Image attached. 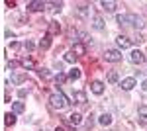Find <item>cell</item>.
I'll use <instances>...</instances> for the list:
<instances>
[{
    "label": "cell",
    "mask_w": 147,
    "mask_h": 131,
    "mask_svg": "<svg viewBox=\"0 0 147 131\" xmlns=\"http://www.w3.org/2000/svg\"><path fill=\"white\" fill-rule=\"evenodd\" d=\"M79 78H80V69L79 67H73L69 71V80H79Z\"/></svg>",
    "instance_id": "obj_15"
},
{
    "label": "cell",
    "mask_w": 147,
    "mask_h": 131,
    "mask_svg": "<svg viewBox=\"0 0 147 131\" xmlns=\"http://www.w3.org/2000/svg\"><path fill=\"white\" fill-rule=\"evenodd\" d=\"M90 90L96 94V96L104 94V82H100V80H94V82H92V86H90Z\"/></svg>",
    "instance_id": "obj_8"
},
{
    "label": "cell",
    "mask_w": 147,
    "mask_h": 131,
    "mask_svg": "<svg viewBox=\"0 0 147 131\" xmlns=\"http://www.w3.org/2000/svg\"><path fill=\"white\" fill-rule=\"evenodd\" d=\"M24 80H26L24 75H20V77H12V82H16V84H20V82H24Z\"/></svg>",
    "instance_id": "obj_28"
},
{
    "label": "cell",
    "mask_w": 147,
    "mask_h": 131,
    "mask_svg": "<svg viewBox=\"0 0 147 131\" xmlns=\"http://www.w3.org/2000/svg\"><path fill=\"white\" fill-rule=\"evenodd\" d=\"M12 112H14V114H22L24 112V102H14V104H12Z\"/></svg>",
    "instance_id": "obj_22"
},
{
    "label": "cell",
    "mask_w": 147,
    "mask_h": 131,
    "mask_svg": "<svg viewBox=\"0 0 147 131\" xmlns=\"http://www.w3.org/2000/svg\"><path fill=\"white\" fill-rule=\"evenodd\" d=\"M129 61H131L134 65H141V63L145 61V55L141 53L139 49H134V51H131V55H129Z\"/></svg>",
    "instance_id": "obj_4"
},
{
    "label": "cell",
    "mask_w": 147,
    "mask_h": 131,
    "mask_svg": "<svg viewBox=\"0 0 147 131\" xmlns=\"http://www.w3.org/2000/svg\"><path fill=\"white\" fill-rule=\"evenodd\" d=\"M43 8H47V4H45V2H41V0L28 2V10H30V12H39V10H43Z\"/></svg>",
    "instance_id": "obj_6"
},
{
    "label": "cell",
    "mask_w": 147,
    "mask_h": 131,
    "mask_svg": "<svg viewBox=\"0 0 147 131\" xmlns=\"http://www.w3.org/2000/svg\"><path fill=\"white\" fill-rule=\"evenodd\" d=\"M116 43H118L120 49H129V47H131V39H129L127 35H118V37H116Z\"/></svg>",
    "instance_id": "obj_5"
},
{
    "label": "cell",
    "mask_w": 147,
    "mask_h": 131,
    "mask_svg": "<svg viewBox=\"0 0 147 131\" xmlns=\"http://www.w3.org/2000/svg\"><path fill=\"white\" fill-rule=\"evenodd\" d=\"M67 78H69V75H65V73H59L55 77V80H57V84H63V82H67Z\"/></svg>",
    "instance_id": "obj_24"
},
{
    "label": "cell",
    "mask_w": 147,
    "mask_h": 131,
    "mask_svg": "<svg viewBox=\"0 0 147 131\" xmlns=\"http://www.w3.org/2000/svg\"><path fill=\"white\" fill-rule=\"evenodd\" d=\"M77 12H79L80 16H86V14H88V6H86V4H79V6H77Z\"/></svg>",
    "instance_id": "obj_25"
},
{
    "label": "cell",
    "mask_w": 147,
    "mask_h": 131,
    "mask_svg": "<svg viewBox=\"0 0 147 131\" xmlns=\"http://www.w3.org/2000/svg\"><path fill=\"white\" fill-rule=\"evenodd\" d=\"M67 121L71 123V125H80V123H82V116L75 112V114H71V116L67 118Z\"/></svg>",
    "instance_id": "obj_9"
},
{
    "label": "cell",
    "mask_w": 147,
    "mask_h": 131,
    "mask_svg": "<svg viewBox=\"0 0 147 131\" xmlns=\"http://www.w3.org/2000/svg\"><path fill=\"white\" fill-rule=\"evenodd\" d=\"M24 47H26L28 51H34V47H35V45L32 43V41H26V43H24Z\"/></svg>",
    "instance_id": "obj_30"
},
{
    "label": "cell",
    "mask_w": 147,
    "mask_h": 131,
    "mask_svg": "<svg viewBox=\"0 0 147 131\" xmlns=\"http://www.w3.org/2000/svg\"><path fill=\"white\" fill-rule=\"evenodd\" d=\"M136 84H137V82H136V78H131V77H129V78H124L120 86L124 88V90H131V88L136 86Z\"/></svg>",
    "instance_id": "obj_12"
},
{
    "label": "cell",
    "mask_w": 147,
    "mask_h": 131,
    "mask_svg": "<svg viewBox=\"0 0 147 131\" xmlns=\"http://www.w3.org/2000/svg\"><path fill=\"white\" fill-rule=\"evenodd\" d=\"M98 123L104 125V127H106V125H110V123H112V116H110V114H102L100 118H98Z\"/></svg>",
    "instance_id": "obj_16"
},
{
    "label": "cell",
    "mask_w": 147,
    "mask_h": 131,
    "mask_svg": "<svg viewBox=\"0 0 147 131\" xmlns=\"http://www.w3.org/2000/svg\"><path fill=\"white\" fill-rule=\"evenodd\" d=\"M18 96H20V98H26V96H28V90H26V88H20V90H18Z\"/></svg>",
    "instance_id": "obj_29"
},
{
    "label": "cell",
    "mask_w": 147,
    "mask_h": 131,
    "mask_svg": "<svg viewBox=\"0 0 147 131\" xmlns=\"http://www.w3.org/2000/svg\"><path fill=\"white\" fill-rule=\"evenodd\" d=\"M106 61H110V63H118V61H122V53L118 51V49H106Z\"/></svg>",
    "instance_id": "obj_3"
},
{
    "label": "cell",
    "mask_w": 147,
    "mask_h": 131,
    "mask_svg": "<svg viewBox=\"0 0 147 131\" xmlns=\"http://www.w3.org/2000/svg\"><path fill=\"white\" fill-rule=\"evenodd\" d=\"M108 82H118V73H116V71H110V73H108Z\"/></svg>",
    "instance_id": "obj_26"
},
{
    "label": "cell",
    "mask_w": 147,
    "mask_h": 131,
    "mask_svg": "<svg viewBox=\"0 0 147 131\" xmlns=\"http://www.w3.org/2000/svg\"><path fill=\"white\" fill-rule=\"evenodd\" d=\"M73 53L77 55V57H82V55H86V47L82 43H75L73 45Z\"/></svg>",
    "instance_id": "obj_13"
},
{
    "label": "cell",
    "mask_w": 147,
    "mask_h": 131,
    "mask_svg": "<svg viewBox=\"0 0 147 131\" xmlns=\"http://www.w3.org/2000/svg\"><path fill=\"white\" fill-rule=\"evenodd\" d=\"M55 131H65V129H63V127H55Z\"/></svg>",
    "instance_id": "obj_33"
},
{
    "label": "cell",
    "mask_w": 147,
    "mask_h": 131,
    "mask_svg": "<svg viewBox=\"0 0 147 131\" xmlns=\"http://www.w3.org/2000/svg\"><path fill=\"white\" fill-rule=\"evenodd\" d=\"M116 20H118L120 26H131V28H136V30H141V28L145 26L143 20H141L137 14H120Z\"/></svg>",
    "instance_id": "obj_1"
},
{
    "label": "cell",
    "mask_w": 147,
    "mask_h": 131,
    "mask_svg": "<svg viewBox=\"0 0 147 131\" xmlns=\"http://www.w3.org/2000/svg\"><path fill=\"white\" fill-rule=\"evenodd\" d=\"M49 106H51L53 110L63 112V110L69 106V100H67V96H65L61 90H57V92H53V94L49 96Z\"/></svg>",
    "instance_id": "obj_2"
},
{
    "label": "cell",
    "mask_w": 147,
    "mask_h": 131,
    "mask_svg": "<svg viewBox=\"0 0 147 131\" xmlns=\"http://www.w3.org/2000/svg\"><path fill=\"white\" fill-rule=\"evenodd\" d=\"M49 47H51V33H45V35H43V39L39 41V49H43V51H45V49H49Z\"/></svg>",
    "instance_id": "obj_11"
},
{
    "label": "cell",
    "mask_w": 147,
    "mask_h": 131,
    "mask_svg": "<svg viewBox=\"0 0 147 131\" xmlns=\"http://www.w3.org/2000/svg\"><path fill=\"white\" fill-rule=\"evenodd\" d=\"M16 67H18L16 61H10V63H8V69H16Z\"/></svg>",
    "instance_id": "obj_31"
},
{
    "label": "cell",
    "mask_w": 147,
    "mask_h": 131,
    "mask_svg": "<svg viewBox=\"0 0 147 131\" xmlns=\"http://www.w3.org/2000/svg\"><path fill=\"white\" fill-rule=\"evenodd\" d=\"M75 100H77L79 104H86V94H84L82 90H77V92H75Z\"/></svg>",
    "instance_id": "obj_20"
},
{
    "label": "cell",
    "mask_w": 147,
    "mask_h": 131,
    "mask_svg": "<svg viewBox=\"0 0 147 131\" xmlns=\"http://www.w3.org/2000/svg\"><path fill=\"white\" fill-rule=\"evenodd\" d=\"M75 59H77V55L73 53V51L65 53V61H67V63H75Z\"/></svg>",
    "instance_id": "obj_27"
},
{
    "label": "cell",
    "mask_w": 147,
    "mask_h": 131,
    "mask_svg": "<svg viewBox=\"0 0 147 131\" xmlns=\"http://www.w3.org/2000/svg\"><path fill=\"white\" fill-rule=\"evenodd\" d=\"M59 32H61V26H59V22H55V20H53V22H49V32H47V33L55 35V33H59Z\"/></svg>",
    "instance_id": "obj_18"
},
{
    "label": "cell",
    "mask_w": 147,
    "mask_h": 131,
    "mask_svg": "<svg viewBox=\"0 0 147 131\" xmlns=\"http://www.w3.org/2000/svg\"><path fill=\"white\" fill-rule=\"evenodd\" d=\"M4 123H6L8 127H12V125L16 123V114H14V112H10V114H6V116H4Z\"/></svg>",
    "instance_id": "obj_17"
},
{
    "label": "cell",
    "mask_w": 147,
    "mask_h": 131,
    "mask_svg": "<svg viewBox=\"0 0 147 131\" xmlns=\"http://www.w3.org/2000/svg\"><path fill=\"white\" fill-rule=\"evenodd\" d=\"M47 8H49L51 14H57V12H61V8H63V2H47Z\"/></svg>",
    "instance_id": "obj_14"
},
{
    "label": "cell",
    "mask_w": 147,
    "mask_h": 131,
    "mask_svg": "<svg viewBox=\"0 0 147 131\" xmlns=\"http://www.w3.org/2000/svg\"><path fill=\"white\" fill-rule=\"evenodd\" d=\"M100 6H102L106 12H114L116 8H118V4H116V2H112V0H102Z\"/></svg>",
    "instance_id": "obj_10"
},
{
    "label": "cell",
    "mask_w": 147,
    "mask_h": 131,
    "mask_svg": "<svg viewBox=\"0 0 147 131\" xmlns=\"http://www.w3.org/2000/svg\"><path fill=\"white\" fill-rule=\"evenodd\" d=\"M137 118H139V123H141V125H147V106H139Z\"/></svg>",
    "instance_id": "obj_7"
},
{
    "label": "cell",
    "mask_w": 147,
    "mask_h": 131,
    "mask_svg": "<svg viewBox=\"0 0 147 131\" xmlns=\"http://www.w3.org/2000/svg\"><path fill=\"white\" fill-rule=\"evenodd\" d=\"M141 88H143V90H145V92H147V78H145V80H143V82H141Z\"/></svg>",
    "instance_id": "obj_32"
},
{
    "label": "cell",
    "mask_w": 147,
    "mask_h": 131,
    "mask_svg": "<svg viewBox=\"0 0 147 131\" xmlns=\"http://www.w3.org/2000/svg\"><path fill=\"white\" fill-rule=\"evenodd\" d=\"M22 67L26 69V71H32V69H35V61H34V59H24Z\"/></svg>",
    "instance_id": "obj_21"
},
{
    "label": "cell",
    "mask_w": 147,
    "mask_h": 131,
    "mask_svg": "<svg viewBox=\"0 0 147 131\" xmlns=\"http://www.w3.org/2000/svg\"><path fill=\"white\" fill-rule=\"evenodd\" d=\"M37 75H39V78H43V80H49V78L53 77V75L47 71V69H41V71H37Z\"/></svg>",
    "instance_id": "obj_23"
},
{
    "label": "cell",
    "mask_w": 147,
    "mask_h": 131,
    "mask_svg": "<svg viewBox=\"0 0 147 131\" xmlns=\"http://www.w3.org/2000/svg\"><path fill=\"white\" fill-rule=\"evenodd\" d=\"M92 26H94V30H98V32H102L104 30V22H102V18L100 16H94V20H92Z\"/></svg>",
    "instance_id": "obj_19"
}]
</instances>
